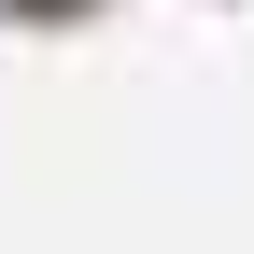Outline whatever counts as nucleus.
<instances>
[{
	"mask_svg": "<svg viewBox=\"0 0 254 254\" xmlns=\"http://www.w3.org/2000/svg\"><path fill=\"white\" fill-rule=\"evenodd\" d=\"M14 14H85V0H14Z\"/></svg>",
	"mask_w": 254,
	"mask_h": 254,
	"instance_id": "nucleus-1",
	"label": "nucleus"
}]
</instances>
